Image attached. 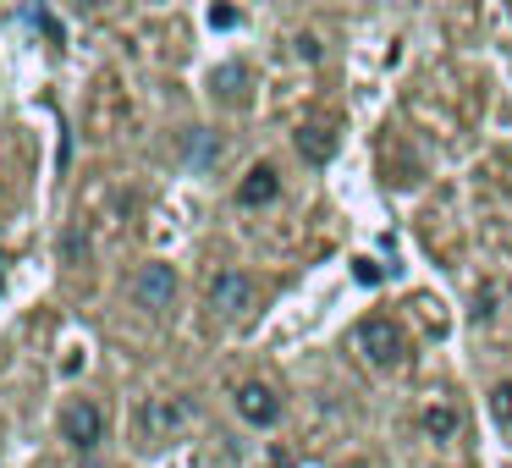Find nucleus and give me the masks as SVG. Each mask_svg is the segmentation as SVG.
I'll list each match as a JSON object with an SVG mask.
<instances>
[{"mask_svg": "<svg viewBox=\"0 0 512 468\" xmlns=\"http://www.w3.org/2000/svg\"><path fill=\"white\" fill-rule=\"evenodd\" d=\"M248 303H254V281H248L243 270H221V276L210 281V309L215 314H243Z\"/></svg>", "mask_w": 512, "mask_h": 468, "instance_id": "nucleus-6", "label": "nucleus"}, {"mask_svg": "<svg viewBox=\"0 0 512 468\" xmlns=\"http://www.w3.org/2000/svg\"><path fill=\"white\" fill-rule=\"evenodd\" d=\"M490 413H496L501 424H512V380H501V386L490 391Z\"/></svg>", "mask_w": 512, "mask_h": 468, "instance_id": "nucleus-10", "label": "nucleus"}, {"mask_svg": "<svg viewBox=\"0 0 512 468\" xmlns=\"http://www.w3.org/2000/svg\"><path fill=\"white\" fill-rule=\"evenodd\" d=\"M232 402H237V419L254 424V430H265V424L281 419V397L265 386V380H243V386L232 391Z\"/></svg>", "mask_w": 512, "mask_h": 468, "instance_id": "nucleus-4", "label": "nucleus"}, {"mask_svg": "<svg viewBox=\"0 0 512 468\" xmlns=\"http://www.w3.org/2000/svg\"><path fill=\"white\" fill-rule=\"evenodd\" d=\"M353 276H358V281H364V287H380V281H386V270H380V265H375V259H364V265H358V270H353Z\"/></svg>", "mask_w": 512, "mask_h": 468, "instance_id": "nucleus-11", "label": "nucleus"}, {"mask_svg": "<svg viewBox=\"0 0 512 468\" xmlns=\"http://www.w3.org/2000/svg\"><path fill=\"white\" fill-rule=\"evenodd\" d=\"M276 199H281L276 166H254L243 182H237V204H243V210H265V204H276Z\"/></svg>", "mask_w": 512, "mask_h": 468, "instance_id": "nucleus-7", "label": "nucleus"}, {"mask_svg": "<svg viewBox=\"0 0 512 468\" xmlns=\"http://www.w3.org/2000/svg\"><path fill=\"white\" fill-rule=\"evenodd\" d=\"M133 303L138 309H171V303H177V270L171 265H144L133 276Z\"/></svg>", "mask_w": 512, "mask_h": 468, "instance_id": "nucleus-5", "label": "nucleus"}, {"mask_svg": "<svg viewBox=\"0 0 512 468\" xmlns=\"http://www.w3.org/2000/svg\"><path fill=\"white\" fill-rule=\"evenodd\" d=\"M138 441L155 446V441H171L177 430H188L193 424V402L188 397H149L144 408H138Z\"/></svg>", "mask_w": 512, "mask_h": 468, "instance_id": "nucleus-1", "label": "nucleus"}, {"mask_svg": "<svg viewBox=\"0 0 512 468\" xmlns=\"http://www.w3.org/2000/svg\"><path fill=\"white\" fill-rule=\"evenodd\" d=\"M358 347H364V358L380 369H397L402 358H408V336H402V325L391 320V314H369V320L358 325Z\"/></svg>", "mask_w": 512, "mask_h": 468, "instance_id": "nucleus-2", "label": "nucleus"}, {"mask_svg": "<svg viewBox=\"0 0 512 468\" xmlns=\"http://www.w3.org/2000/svg\"><path fill=\"white\" fill-rule=\"evenodd\" d=\"M61 435L72 441V452L89 457L94 446L105 441V408H100V402H89V397L67 402V408H61Z\"/></svg>", "mask_w": 512, "mask_h": 468, "instance_id": "nucleus-3", "label": "nucleus"}, {"mask_svg": "<svg viewBox=\"0 0 512 468\" xmlns=\"http://www.w3.org/2000/svg\"><path fill=\"white\" fill-rule=\"evenodd\" d=\"M424 430H430V435H457V408H446V402L424 408Z\"/></svg>", "mask_w": 512, "mask_h": 468, "instance_id": "nucleus-9", "label": "nucleus"}, {"mask_svg": "<svg viewBox=\"0 0 512 468\" xmlns=\"http://www.w3.org/2000/svg\"><path fill=\"white\" fill-rule=\"evenodd\" d=\"M298 155L309 160V166H325V160L336 155V133H331V127H320V122L298 127Z\"/></svg>", "mask_w": 512, "mask_h": 468, "instance_id": "nucleus-8", "label": "nucleus"}]
</instances>
